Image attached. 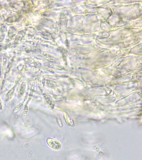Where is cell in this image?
Masks as SVG:
<instances>
[{"label":"cell","instance_id":"cell-4","mask_svg":"<svg viewBox=\"0 0 142 160\" xmlns=\"http://www.w3.org/2000/svg\"><path fill=\"white\" fill-rule=\"evenodd\" d=\"M28 111H29V108H28V107L26 105L23 109V112L22 113L23 116L26 115L27 114V113H28Z\"/></svg>","mask_w":142,"mask_h":160},{"label":"cell","instance_id":"cell-2","mask_svg":"<svg viewBox=\"0 0 142 160\" xmlns=\"http://www.w3.org/2000/svg\"><path fill=\"white\" fill-rule=\"evenodd\" d=\"M14 91L15 88H13L7 93V94L5 95V100H6V101H8V100H10L11 99V98H12L13 95H14Z\"/></svg>","mask_w":142,"mask_h":160},{"label":"cell","instance_id":"cell-5","mask_svg":"<svg viewBox=\"0 0 142 160\" xmlns=\"http://www.w3.org/2000/svg\"><path fill=\"white\" fill-rule=\"evenodd\" d=\"M2 102H1V100H0V108H1V107H2Z\"/></svg>","mask_w":142,"mask_h":160},{"label":"cell","instance_id":"cell-1","mask_svg":"<svg viewBox=\"0 0 142 160\" xmlns=\"http://www.w3.org/2000/svg\"><path fill=\"white\" fill-rule=\"evenodd\" d=\"M48 145L52 149L58 150L61 148V145L58 141L51 138H48Z\"/></svg>","mask_w":142,"mask_h":160},{"label":"cell","instance_id":"cell-3","mask_svg":"<svg viewBox=\"0 0 142 160\" xmlns=\"http://www.w3.org/2000/svg\"><path fill=\"white\" fill-rule=\"evenodd\" d=\"M23 103H19V104L16 106V107L15 108L14 111V112L15 113H16V112L19 111V110H20V109H21L22 106L23 105Z\"/></svg>","mask_w":142,"mask_h":160}]
</instances>
